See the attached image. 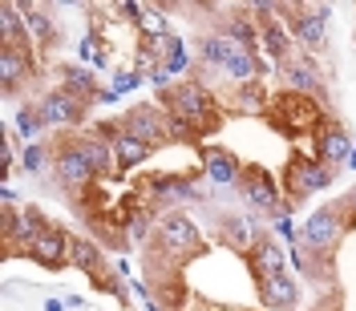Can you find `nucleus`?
<instances>
[{"mask_svg": "<svg viewBox=\"0 0 356 311\" xmlns=\"http://www.w3.org/2000/svg\"><path fill=\"white\" fill-rule=\"evenodd\" d=\"M162 101H166V110H170V117H178L186 130H195L199 126V117H207V121H215L211 117V110H215V101H211V93L199 85V81H182V85H175L170 93L162 89Z\"/></svg>", "mask_w": 356, "mask_h": 311, "instance_id": "nucleus-1", "label": "nucleus"}, {"mask_svg": "<svg viewBox=\"0 0 356 311\" xmlns=\"http://www.w3.org/2000/svg\"><path fill=\"white\" fill-rule=\"evenodd\" d=\"M158 243L166 246V251H175V255H195V251H202V235L191 219L162 215L158 219Z\"/></svg>", "mask_w": 356, "mask_h": 311, "instance_id": "nucleus-2", "label": "nucleus"}, {"mask_svg": "<svg viewBox=\"0 0 356 311\" xmlns=\"http://www.w3.org/2000/svg\"><path fill=\"white\" fill-rule=\"evenodd\" d=\"M328 17H332V8H328V4H300V8H291L288 28L304 44L324 49V37H328Z\"/></svg>", "mask_w": 356, "mask_h": 311, "instance_id": "nucleus-3", "label": "nucleus"}, {"mask_svg": "<svg viewBox=\"0 0 356 311\" xmlns=\"http://www.w3.org/2000/svg\"><path fill=\"white\" fill-rule=\"evenodd\" d=\"M122 130L154 146V142H162V137H170V130H175V117H166L158 106H134V110L126 113V121H122Z\"/></svg>", "mask_w": 356, "mask_h": 311, "instance_id": "nucleus-4", "label": "nucleus"}, {"mask_svg": "<svg viewBox=\"0 0 356 311\" xmlns=\"http://www.w3.org/2000/svg\"><path fill=\"white\" fill-rule=\"evenodd\" d=\"M53 174H57V182L61 186H69V190H77V186H89L93 182V166L86 162V154L73 146V142H61L57 150H53Z\"/></svg>", "mask_w": 356, "mask_h": 311, "instance_id": "nucleus-5", "label": "nucleus"}, {"mask_svg": "<svg viewBox=\"0 0 356 311\" xmlns=\"http://www.w3.org/2000/svg\"><path fill=\"white\" fill-rule=\"evenodd\" d=\"M332 182V170L324 162H308V158H291L288 162V194L296 202H304L312 190H324Z\"/></svg>", "mask_w": 356, "mask_h": 311, "instance_id": "nucleus-6", "label": "nucleus"}, {"mask_svg": "<svg viewBox=\"0 0 356 311\" xmlns=\"http://www.w3.org/2000/svg\"><path fill=\"white\" fill-rule=\"evenodd\" d=\"M89 101L86 97H73L69 89H53V93H44L41 106H37V113H41L49 126H77L81 117H86Z\"/></svg>", "mask_w": 356, "mask_h": 311, "instance_id": "nucleus-7", "label": "nucleus"}, {"mask_svg": "<svg viewBox=\"0 0 356 311\" xmlns=\"http://www.w3.org/2000/svg\"><path fill=\"white\" fill-rule=\"evenodd\" d=\"M340 230H344L340 206H320V210H312L308 222H304V243H308V251H328V246L340 239Z\"/></svg>", "mask_w": 356, "mask_h": 311, "instance_id": "nucleus-8", "label": "nucleus"}, {"mask_svg": "<svg viewBox=\"0 0 356 311\" xmlns=\"http://www.w3.org/2000/svg\"><path fill=\"white\" fill-rule=\"evenodd\" d=\"M239 190H243L247 206H255V210H275V215H280V190H275V178L267 174V170H259V166H243Z\"/></svg>", "mask_w": 356, "mask_h": 311, "instance_id": "nucleus-9", "label": "nucleus"}, {"mask_svg": "<svg viewBox=\"0 0 356 311\" xmlns=\"http://www.w3.org/2000/svg\"><path fill=\"white\" fill-rule=\"evenodd\" d=\"M259 299H264V308H275V311H284V308H296V299H300V287H296V279L291 275H264L259 279Z\"/></svg>", "mask_w": 356, "mask_h": 311, "instance_id": "nucleus-10", "label": "nucleus"}, {"mask_svg": "<svg viewBox=\"0 0 356 311\" xmlns=\"http://www.w3.org/2000/svg\"><path fill=\"white\" fill-rule=\"evenodd\" d=\"M348 154H353L348 133L340 130V126H324V130H320V162H324V166L336 174V170L348 162Z\"/></svg>", "mask_w": 356, "mask_h": 311, "instance_id": "nucleus-11", "label": "nucleus"}, {"mask_svg": "<svg viewBox=\"0 0 356 311\" xmlns=\"http://www.w3.org/2000/svg\"><path fill=\"white\" fill-rule=\"evenodd\" d=\"M202 166H207V174H211L215 186H231V182L243 178V166L235 162V154H231V150H219V146L202 150Z\"/></svg>", "mask_w": 356, "mask_h": 311, "instance_id": "nucleus-12", "label": "nucleus"}, {"mask_svg": "<svg viewBox=\"0 0 356 311\" xmlns=\"http://www.w3.org/2000/svg\"><path fill=\"white\" fill-rule=\"evenodd\" d=\"M110 146H113V162H118L122 170H130V166H138V162L150 158V142H142V137H134V133H126V130L113 133Z\"/></svg>", "mask_w": 356, "mask_h": 311, "instance_id": "nucleus-13", "label": "nucleus"}, {"mask_svg": "<svg viewBox=\"0 0 356 311\" xmlns=\"http://www.w3.org/2000/svg\"><path fill=\"white\" fill-rule=\"evenodd\" d=\"M33 255H37V263H41V267H61V263H69V235H65V230H53V226H49L41 239H37Z\"/></svg>", "mask_w": 356, "mask_h": 311, "instance_id": "nucleus-14", "label": "nucleus"}, {"mask_svg": "<svg viewBox=\"0 0 356 311\" xmlns=\"http://www.w3.org/2000/svg\"><path fill=\"white\" fill-rule=\"evenodd\" d=\"M24 28H29V21H24V4H4V8H0V37H4L8 49H24V53H29Z\"/></svg>", "mask_w": 356, "mask_h": 311, "instance_id": "nucleus-15", "label": "nucleus"}, {"mask_svg": "<svg viewBox=\"0 0 356 311\" xmlns=\"http://www.w3.org/2000/svg\"><path fill=\"white\" fill-rule=\"evenodd\" d=\"M29 69H33L29 53H24V49H8V44H4V53H0V81H4V89H8V93L24 85Z\"/></svg>", "mask_w": 356, "mask_h": 311, "instance_id": "nucleus-16", "label": "nucleus"}, {"mask_svg": "<svg viewBox=\"0 0 356 311\" xmlns=\"http://www.w3.org/2000/svg\"><path fill=\"white\" fill-rule=\"evenodd\" d=\"M280 77H284V85H291L296 93H312V89H320V73H316L308 61H300V57L280 61Z\"/></svg>", "mask_w": 356, "mask_h": 311, "instance_id": "nucleus-17", "label": "nucleus"}, {"mask_svg": "<svg viewBox=\"0 0 356 311\" xmlns=\"http://www.w3.org/2000/svg\"><path fill=\"white\" fill-rule=\"evenodd\" d=\"M44 230H49V222H44L41 210H24V215H13V243L21 246H37Z\"/></svg>", "mask_w": 356, "mask_h": 311, "instance_id": "nucleus-18", "label": "nucleus"}, {"mask_svg": "<svg viewBox=\"0 0 356 311\" xmlns=\"http://www.w3.org/2000/svg\"><path fill=\"white\" fill-rule=\"evenodd\" d=\"M24 21H29V33L37 37V44H53L57 41V21L44 4H24Z\"/></svg>", "mask_w": 356, "mask_h": 311, "instance_id": "nucleus-19", "label": "nucleus"}, {"mask_svg": "<svg viewBox=\"0 0 356 311\" xmlns=\"http://www.w3.org/2000/svg\"><path fill=\"white\" fill-rule=\"evenodd\" d=\"M73 146L86 154V162L93 166V174H110V166H113V146L110 142H102V137H77Z\"/></svg>", "mask_w": 356, "mask_h": 311, "instance_id": "nucleus-20", "label": "nucleus"}, {"mask_svg": "<svg viewBox=\"0 0 356 311\" xmlns=\"http://www.w3.org/2000/svg\"><path fill=\"white\" fill-rule=\"evenodd\" d=\"M69 263L89 271V275L97 279V275H102V246L89 243V239H69Z\"/></svg>", "mask_w": 356, "mask_h": 311, "instance_id": "nucleus-21", "label": "nucleus"}, {"mask_svg": "<svg viewBox=\"0 0 356 311\" xmlns=\"http://www.w3.org/2000/svg\"><path fill=\"white\" fill-rule=\"evenodd\" d=\"M251 263H255L259 279H264V275H280L284 271V255H280V246L271 243V239H264V243L251 246Z\"/></svg>", "mask_w": 356, "mask_h": 311, "instance_id": "nucleus-22", "label": "nucleus"}, {"mask_svg": "<svg viewBox=\"0 0 356 311\" xmlns=\"http://www.w3.org/2000/svg\"><path fill=\"white\" fill-rule=\"evenodd\" d=\"M222 69H227L231 77H239V81H251V77L259 73V61L251 57V49H239V44H235V49H231V57L222 61Z\"/></svg>", "mask_w": 356, "mask_h": 311, "instance_id": "nucleus-23", "label": "nucleus"}, {"mask_svg": "<svg viewBox=\"0 0 356 311\" xmlns=\"http://www.w3.org/2000/svg\"><path fill=\"white\" fill-rule=\"evenodd\" d=\"M231 49H235V41L231 37H202L199 41V53L207 65H222L227 57H231Z\"/></svg>", "mask_w": 356, "mask_h": 311, "instance_id": "nucleus-24", "label": "nucleus"}, {"mask_svg": "<svg viewBox=\"0 0 356 311\" xmlns=\"http://www.w3.org/2000/svg\"><path fill=\"white\" fill-rule=\"evenodd\" d=\"M61 77H65V89L73 93V97H89V93H93V77H89V69L65 65L61 69Z\"/></svg>", "mask_w": 356, "mask_h": 311, "instance_id": "nucleus-25", "label": "nucleus"}, {"mask_svg": "<svg viewBox=\"0 0 356 311\" xmlns=\"http://www.w3.org/2000/svg\"><path fill=\"white\" fill-rule=\"evenodd\" d=\"M227 37L239 44V49H251V44H255V28H251L247 17H235V21L227 24Z\"/></svg>", "mask_w": 356, "mask_h": 311, "instance_id": "nucleus-26", "label": "nucleus"}, {"mask_svg": "<svg viewBox=\"0 0 356 311\" xmlns=\"http://www.w3.org/2000/svg\"><path fill=\"white\" fill-rule=\"evenodd\" d=\"M222 235H227V239H235V246H239V251H251V239H247V222L243 219H227L222 222Z\"/></svg>", "mask_w": 356, "mask_h": 311, "instance_id": "nucleus-27", "label": "nucleus"}, {"mask_svg": "<svg viewBox=\"0 0 356 311\" xmlns=\"http://www.w3.org/2000/svg\"><path fill=\"white\" fill-rule=\"evenodd\" d=\"M44 146H37V142H33V146H29V150H24V170H33V174H37V170H41L44 166Z\"/></svg>", "mask_w": 356, "mask_h": 311, "instance_id": "nucleus-28", "label": "nucleus"}, {"mask_svg": "<svg viewBox=\"0 0 356 311\" xmlns=\"http://www.w3.org/2000/svg\"><path fill=\"white\" fill-rule=\"evenodd\" d=\"M41 126H44V117H41V113H33V110H24V113H21V130L29 133V137H33V133L41 130Z\"/></svg>", "mask_w": 356, "mask_h": 311, "instance_id": "nucleus-29", "label": "nucleus"}, {"mask_svg": "<svg viewBox=\"0 0 356 311\" xmlns=\"http://www.w3.org/2000/svg\"><path fill=\"white\" fill-rule=\"evenodd\" d=\"M146 226H150V215H134V219L126 222V230H130V239H142V235H146Z\"/></svg>", "mask_w": 356, "mask_h": 311, "instance_id": "nucleus-30", "label": "nucleus"}, {"mask_svg": "<svg viewBox=\"0 0 356 311\" xmlns=\"http://www.w3.org/2000/svg\"><path fill=\"white\" fill-rule=\"evenodd\" d=\"M134 85H138V73H122L118 85H113V93H126V89H134Z\"/></svg>", "mask_w": 356, "mask_h": 311, "instance_id": "nucleus-31", "label": "nucleus"}, {"mask_svg": "<svg viewBox=\"0 0 356 311\" xmlns=\"http://www.w3.org/2000/svg\"><path fill=\"white\" fill-rule=\"evenodd\" d=\"M44 311H65V303H61V299H49V303H44Z\"/></svg>", "mask_w": 356, "mask_h": 311, "instance_id": "nucleus-32", "label": "nucleus"}, {"mask_svg": "<svg viewBox=\"0 0 356 311\" xmlns=\"http://www.w3.org/2000/svg\"><path fill=\"white\" fill-rule=\"evenodd\" d=\"M340 206H348V210H353V215H356V190H353V194H348V199H344V202H340Z\"/></svg>", "mask_w": 356, "mask_h": 311, "instance_id": "nucleus-33", "label": "nucleus"}]
</instances>
